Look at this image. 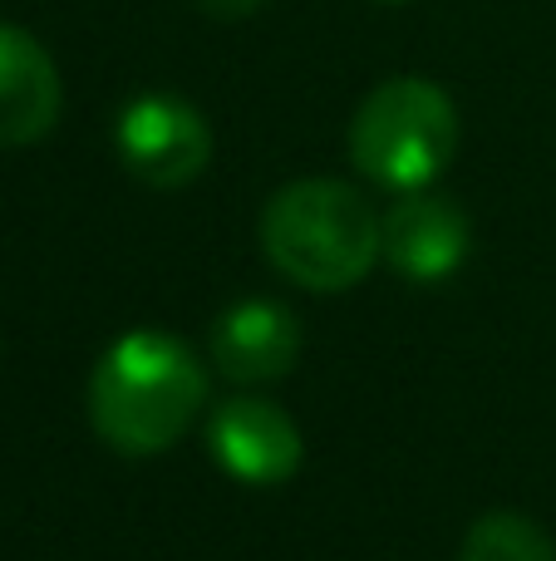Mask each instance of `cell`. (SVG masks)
<instances>
[{
    "mask_svg": "<svg viewBox=\"0 0 556 561\" xmlns=\"http://www.w3.org/2000/svg\"><path fill=\"white\" fill-rule=\"evenodd\" d=\"M207 399V375L187 340L173 330L138 325L99 355L89 375V419L114 454H167L197 424Z\"/></svg>",
    "mask_w": 556,
    "mask_h": 561,
    "instance_id": "obj_1",
    "label": "cell"
},
{
    "mask_svg": "<svg viewBox=\"0 0 556 561\" xmlns=\"http://www.w3.org/2000/svg\"><path fill=\"white\" fill-rule=\"evenodd\" d=\"M380 217L340 178H296L266 203L262 252L301 290H350L380 262Z\"/></svg>",
    "mask_w": 556,
    "mask_h": 561,
    "instance_id": "obj_2",
    "label": "cell"
},
{
    "mask_svg": "<svg viewBox=\"0 0 556 561\" xmlns=\"http://www.w3.org/2000/svg\"><path fill=\"white\" fill-rule=\"evenodd\" d=\"M453 153H459V108L433 79H384L350 118V163L390 193L433 187Z\"/></svg>",
    "mask_w": 556,
    "mask_h": 561,
    "instance_id": "obj_3",
    "label": "cell"
},
{
    "mask_svg": "<svg viewBox=\"0 0 556 561\" xmlns=\"http://www.w3.org/2000/svg\"><path fill=\"white\" fill-rule=\"evenodd\" d=\"M118 163L158 193L197 183L212 158V128L202 108L177 94H138L114 118Z\"/></svg>",
    "mask_w": 556,
    "mask_h": 561,
    "instance_id": "obj_4",
    "label": "cell"
},
{
    "mask_svg": "<svg viewBox=\"0 0 556 561\" xmlns=\"http://www.w3.org/2000/svg\"><path fill=\"white\" fill-rule=\"evenodd\" d=\"M207 448L217 468L246 488H281L301 473L305 438L281 404L256 394H236L207 419Z\"/></svg>",
    "mask_w": 556,
    "mask_h": 561,
    "instance_id": "obj_5",
    "label": "cell"
},
{
    "mask_svg": "<svg viewBox=\"0 0 556 561\" xmlns=\"http://www.w3.org/2000/svg\"><path fill=\"white\" fill-rule=\"evenodd\" d=\"M380 252L384 262L409 280H443L468 262L473 247V222L453 197L433 193H404L390 213L380 217Z\"/></svg>",
    "mask_w": 556,
    "mask_h": 561,
    "instance_id": "obj_6",
    "label": "cell"
},
{
    "mask_svg": "<svg viewBox=\"0 0 556 561\" xmlns=\"http://www.w3.org/2000/svg\"><path fill=\"white\" fill-rule=\"evenodd\" d=\"M212 365L232 385H276L301 359V320L281 300H236L212 325Z\"/></svg>",
    "mask_w": 556,
    "mask_h": 561,
    "instance_id": "obj_7",
    "label": "cell"
},
{
    "mask_svg": "<svg viewBox=\"0 0 556 561\" xmlns=\"http://www.w3.org/2000/svg\"><path fill=\"white\" fill-rule=\"evenodd\" d=\"M65 108V84L30 30L0 20V148L39 144L59 124Z\"/></svg>",
    "mask_w": 556,
    "mask_h": 561,
    "instance_id": "obj_8",
    "label": "cell"
},
{
    "mask_svg": "<svg viewBox=\"0 0 556 561\" xmlns=\"http://www.w3.org/2000/svg\"><path fill=\"white\" fill-rule=\"evenodd\" d=\"M463 561H556V542L522 513H488L463 537Z\"/></svg>",
    "mask_w": 556,
    "mask_h": 561,
    "instance_id": "obj_9",
    "label": "cell"
},
{
    "mask_svg": "<svg viewBox=\"0 0 556 561\" xmlns=\"http://www.w3.org/2000/svg\"><path fill=\"white\" fill-rule=\"evenodd\" d=\"M193 5H202L207 15H217V20H242V15H252V10H262L266 0H193Z\"/></svg>",
    "mask_w": 556,
    "mask_h": 561,
    "instance_id": "obj_10",
    "label": "cell"
},
{
    "mask_svg": "<svg viewBox=\"0 0 556 561\" xmlns=\"http://www.w3.org/2000/svg\"><path fill=\"white\" fill-rule=\"evenodd\" d=\"M380 5H404V0H380Z\"/></svg>",
    "mask_w": 556,
    "mask_h": 561,
    "instance_id": "obj_11",
    "label": "cell"
}]
</instances>
